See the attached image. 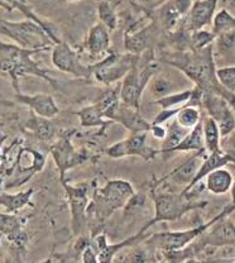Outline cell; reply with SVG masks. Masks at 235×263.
<instances>
[{
    "instance_id": "obj_49",
    "label": "cell",
    "mask_w": 235,
    "mask_h": 263,
    "mask_svg": "<svg viewBox=\"0 0 235 263\" xmlns=\"http://www.w3.org/2000/svg\"><path fill=\"white\" fill-rule=\"evenodd\" d=\"M230 193H231V204H233L234 206H235V180H234L233 187H231Z\"/></svg>"
},
{
    "instance_id": "obj_19",
    "label": "cell",
    "mask_w": 235,
    "mask_h": 263,
    "mask_svg": "<svg viewBox=\"0 0 235 263\" xmlns=\"http://www.w3.org/2000/svg\"><path fill=\"white\" fill-rule=\"evenodd\" d=\"M111 122L119 123L130 133H144V132L151 130L152 127V123H149L148 120L142 117V114L139 113V109L132 108L123 101L118 106L116 111L111 118Z\"/></svg>"
},
{
    "instance_id": "obj_33",
    "label": "cell",
    "mask_w": 235,
    "mask_h": 263,
    "mask_svg": "<svg viewBox=\"0 0 235 263\" xmlns=\"http://www.w3.org/2000/svg\"><path fill=\"white\" fill-rule=\"evenodd\" d=\"M188 132L190 130H187L186 128L181 127V125L176 122V119H174L167 128V136H166V138L163 139L162 148H160L161 153L167 152V151L172 149L173 147H176L177 144H179L180 142L187 136Z\"/></svg>"
},
{
    "instance_id": "obj_27",
    "label": "cell",
    "mask_w": 235,
    "mask_h": 263,
    "mask_svg": "<svg viewBox=\"0 0 235 263\" xmlns=\"http://www.w3.org/2000/svg\"><path fill=\"white\" fill-rule=\"evenodd\" d=\"M202 134H204L205 148L207 153L223 152L221 148V133L218 123L211 117L206 115L202 118Z\"/></svg>"
},
{
    "instance_id": "obj_4",
    "label": "cell",
    "mask_w": 235,
    "mask_h": 263,
    "mask_svg": "<svg viewBox=\"0 0 235 263\" xmlns=\"http://www.w3.org/2000/svg\"><path fill=\"white\" fill-rule=\"evenodd\" d=\"M235 210L233 204H228L218 215L210 219L207 221H202L200 224H196L195 227L184 230H173V232H158L154 234L149 235L143 243L148 246L152 249H158L160 252L162 251H177V249H182L192 242H195L201 234H204L210 227L214 226L217 221L220 219L229 216Z\"/></svg>"
},
{
    "instance_id": "obj_14",
    "label": "cell",
    "mask_w": 235,
    "mask_h": 263,
    "mask_svg": "<svg viewBox=\"0 0 235 263\" xmlns=\"http://www.w3.org/2000/svg\"><path fill=\"white\" fill-rule=\"evenodd\" d=\"M202 109L218 123L223 138H226L235 132L234 110L225 99L211 92H204Z\"/></svg>"
},
{
    "instance_id": "obj_37",
    "label": "cell",
    "mask_w": 235,
    "mask_h": 263,
    "mask_svg": "<svg viewBox=\"0 0 235 263\" xmlns=\"http://www.w3.org/2000/svg\"><path fill=\"white\" fill-rule=\"evenodd\" d=\"M217 40V35L212 33V31H206V29H200V31H195L191 33V41H190V49H196L200 51L209 46Z\"/></svg>"
},
{
    "instance_id": "obj_20",
    "label": "cell",
    "mask_w": 235,
    "mask_h": 263,
    "mask_svg": "<svg viewBox=\"0 0 235 263\" xmlns=\"http://www.w3.org/2000/svg\"><path fill=\"white\" fill-rule=\"evenodd\" d=\"M229 163H235V157L233 155L228 152H212V153H207L205 156L204 161H202L200 168H199L198 174L196 176L193 177V180L191 181V183L188 186H186L184 189V193L188 191L190 189H192L193 186H196L198 183L202 182V180L206 179V176L209 174H211L212 171L221 168V167H225L226 164Z\"/></svg>"
},
{
    "instance_id": "obj_28",
    "label": "cell",
    "mask_w": 235,
    "mask_h": 263,
    "mask_svg": "<svg viewBox=\"0 0 235 263\" xmlns=\"http://www.w3.org/2000/svg\"><path fill=\"white\" fill-rule=\"evenodd\" d=\"M75 114L79 117L81 127L84 128H105L109 123H111L104 118L103 110H101V108L96 101L94 104H91V105L84 106L80 110L75 111Z\"/></svg>"
},
{
    "instance_id": "obj_32",
    "label": "cell",
    "mask_w": 235,
    "mask_h": 263,
    "mask_svg": "<svg viewBox=\"0 0 235 263\" xmlns=\"http://www.w3.org/2000/svg\"><path fill=\"white\" fill-rule=\"evenodd\" d=\"M174 119L181 127L186 128L187 130H191L201 123V110L200 108H196V106L186 105L184 108H181V110L179 111Z\"/></svg>"
},
{
    "instance_id": "obj_30",
    "label": "cell",
    "mask_w": 235,
    "mask_h": 263,
    "mask_svg": "<svg viewBox=\"0 0 235 263\" xmlns=\"http://www.w3.org/2000/svg\"><path fill=\"white\" fill-rule=\"evenodd\" d=\"M193 89H187L184 91H176L173 94H169L167 97L155 99L152 104L158 105L161 109H177L184 108L190 103L191 97H192Z\"/></svg>"
},
{
    "instance_id": "obj_43",
    "label": "cell",
    "mask_w": 235,
    "mask_h": 263,
    "mask_svg": "<svg viewBox=\"0 0 235 263\" xmlns=\"http://www.w3.org/2000/svg\"><path fill=\"white\" fill-rule=\"evenodd\" d=\"M149 254L146 249L136 248L129 257V263H148Z\"/></svg>"
},
{
    "instance_id": "obj_16",
    "label": "cell",
    "mask_w": 235,
    "mask_h": 263,
    "mask_svg": "<svg viewBox=\"0 0 235 263\" xmlns=\"http://www.w3.org/2000/svg\"><path fill=\"white\" fill-rule=\"evenodd\" d=\"M219 0H195L185 21V28L188 32L205 29L212 23L217 14Z\"/></svg>"
},
{
    "instance_id": "obj_5",
    "label": "cell",
    "mask_w": 235,
    "mask_h": 263,
    "mask_svg": "<svg viewBox=\"0 0 235 263\" xmlns=\"http://www.w3.org/2000/svg\"><path fill=\"white\" fill-rule=\"evenodd\" d=\"M154 205V216L151 219L152 224L165 223V221H176L181 219L185 214L192 210L204 209L207 201L192 200L184 193H173V191L149 190Z\"/></svg>"
},
{
    "instance_id": "obj_42",
    "label": "cell",
    "mask_w": 235,
    "mask_h": 263,
    "mask_svg": "<svg viewBox=\"0 0 235 263\" xmlns=\"http://www.w3.org/2000/svg\"><path fill=\"white\" fill-rule=\"evenodd\" d=\"M172 4V7L179 12V14L182 16V18H186L188 14V12L192 8V4L195 0H168Z\"/></svg>"
},
{
    "instance_id": "obj_18",
    "label": "cell",
    "mask_w": 235,
    "mask_h": 263,
    "mask_svg": "<svg viewBox=\"0 0 235 263\" xmlns=\"http://www.w3.org/2000/svg\"><path fill=\"white\" fill-rule=\"evenodd\" d=\"M158 28L154 22L135 32H127L124 35V47L128 53L141 56L146 51H152L153 42L157 37Z\"/></svg>"
},
{
    "instance_id": "obj_53",
    "label": "cell",
    "mask_w": 235,
    "mask_h": 263,
    "mask_svg": "<svg viewBox=\"0 0 235 263\" xmlns=\"http://www.w3.org/2000/svg\"><path fill=\"white\" fill-rule=\"evenodd\" d=\"M41 263H53V261H52L51 258H47V259H45V261H42Z\"/></svg>"
},
{
    "instance_id": "obj_12",
    "label": "cell",
    "mask_w": 235,
    "mask_h": 263,
    "mask_svg": "<svg viewBox=\"0 0 235 263\" xmlns=\"http://www.w3.org/2000/svg\"><path fill=\"white\" fill-rule=\"evenodd\" d=\"M52 64L57 70L73 78L90 79L92 76L90 65L83 64L79 52L64 41L54 45L52 48Z\"/></svg>"
},
{
    "instance_id": "obj_29",
    "label": "cell",
    "mask_w": 235,
    "mask_h": 263,
    "mask_svg": "<svg viewBox=\"0 0 235 263\" xmlns=\"http://www.w3.org/2000/svg\"><path fill=\"white\" fill-rule=\"evenodd\" d=\"M3 2L8 3L9 5H12L14 9H18L19 12H21L22 14L26 16L27 19H31V21H33V22H35V23L40 24V26H42L43 29L47 32V34L50 35L51 40L54 42V45H57L58 42H61V40L58 38V35L56 34V31H54L52 23H50V22H47V21H45V19H42L41 16H38L33 12V10H32V8L29 7V5L21 4V3L17 2V0H3Z\"/></svg>"
},
{
    "instance_id": "obj_24",
    "label": "cell",
    "mask_w": 235,
    "mask_h": 263,
    "mask_svg": "<svg viewBox=\"0 0 235 263\" xmlns=\"http://www.w3.org/2000/svg\"><path fill=\"white\" fill-rule=\"evenodd\" d=\"M205 189L212 195H224L233 187L234 176L225 167L215 170L205 179Z\"/></svg>"
},
{
    "instance_id": "obj_7",
    "label": "cell",
    "mask_w": 235,
    "mask_h": 263,
    "mask_svg": "<svg viewBox=\"0 0 235 263\" xmlns=\"http://www.w3.org/2000/svg\"><path fill=\"white\" fill-rule=\"evenodd\" d=\"M158 72V64L148 60L141 65V59L123 79L120 86V100L132 108L141 109L142 95L149 82Z\"/></svg>"
},
{
    "instance_id": "obj_25",
    "label": "cell",
    "mask_w": 235,
    "mask_h": 263,
    "mask_svg": "<svg viewBox=\"0 0 235 263\" xmlns=\"http://www.w3.org/2000/svg\"><path fill=\"white\" fill-rule=\"evenodd\" d=\"M33 189H28L26 191H19L17 194H9L5 191H0V206L5 213L18 214L22 209L31 205Z\"/></svg>"
},
{
    "instance_id": "obj_15",
    "label": "cell",
    "mask_w": 235,
    "mask_h": 263,
    "mask_svg": "<svg viewBox=\"0 0 235 263\" xmlns=\"http://www.w3.org/2000/svg\"><path fill=\"white\" fill-rule=\"evenodd\" d=\"M207 155L206 151H200V152H193V155L190 158L182 162L180 166L174 167L172 171H169L167 175H165L163 177H161L160 180L153 181L151 189H157L162 185L165 181L171 180L172 182L177 183V185H185L188 186L191 183V181L193 180V177L198 174L199 168H200L202 161H204L205 156Z\"/></svg>"
},
{
    "instance_id": "obj_1",
    "label": "cell",
    "mask_w": 235,
    "mask_h": 263,
    "mask_svg": "<svg viewBox=\"0 0 235 263\" xmlns=\"http://www.w3.org/2000/svg\"><path fill=\"white\" fill-rule=\"evenodd\" d=\"M166 62L181 70L191 81H193L195 86L204 92H211L225 99L235 113V94L228 91L218 79V67L214 61V46L211 45L200 51H179L167 57Z\"/></svg>"
},
{
    "instance_id": "obj_26",
    "label": "cell",
    "mask_w": 235,
    "mask_h": 263,
    "mask_svg": "<svg viewBox=\"0 0 235 263\" xmlns=\"http://www.w3.org/2000/svg\"><path fill=\"white\" fill-rule=\"evenodd\" d=\"M200 151H206L204 142V134H202V120L199 125H196L193 129L187 133V136L173 147L172 149L163 152L162 155H171V153L180 152H200Z\"/></svg>"
},
{
    "instance_id": "obj_36",
    "label": "cell",
    "mask_w": 235,
    "mask_h": 263,
    "mask_svg": "<svg viewBox=\"0 0 235 263\" xmlns=\"http://www.w3.org/2000/svg\"><path fill=\"white\" fill-rule=\"evenodd\" d=\"M23 219L18 214H9L0 212V233L5 237L22 230Z\"/></svg>"
},
{
    "instance_id": "obj_2",
    "label": "cell",
    "mask_w": 235,
    "mask_h": 263,
    "mask_svg": "<svg viewBox=\"0 0 235 263\" xmlns=\"http://www.w3.org/2000/svg\"><path fill=\"white\" fill-rule=\"evenodd\" d=\"M38 52L41 51L23 48L15 43L0 41V73L7 75L12 80L15 94L22 92L21 87H19V79L28 75L42 79L51 84L53 89L61 90L56 79L51 78L48 75V71L41 67V65L32 59Z\"/></svg>"
},
{
    "instance_id": "obj_52",
    "label": "cell",
    "mask_w": 235,
    "mask_h": 263,
    "mask_svg": "<svg viewBox=\"0 0 235 263\" xmlns=\"http://www.w3.org/2000/svg\"><path fill=\"white\" fill-rule=\"evenodd\" d=\"M17 2H19L21 4H23V5H28V0H17Z\"/></svg>"
},
{
    "instance_id": "obj_51",
    "label": "cell",
    "mask_w": 235,
    "mask_h": 263,
    "mask_svg": "<svg viewBox=\"0 0 235 263\" xmlns=\"http://www.w3.org/2000/svg\"><path fill=\"white\" fill-rule=\"evenodd\" d=\"M226 3H228L229 7L233 8V9H235V0H226Z\"/></svg>"
},
{
    "instance_id": "obj_6",
    "label": "cell",
    "mask_w": 235,
    "mask_h": 263,
    "mask_svg": "<svg viewBox=\"0 0 235 263\" xmlns=\"http://www.w3.org/2000/svg\"><path fill=\"white\" fill-rule=\"evenodd\" d=\"M0 35H4L15 45L28 49L47 51L54 46V42L43 27L31 19L19 22L0 19Z\"/></svg>"
},
{
    "instance_id": "obj_56",
    "label": "cell",
    "mask_w": 235,
    "mask_h": 263,
    "mask_svg": "<svg viewBox=\"0 0 235 263\" xmlns=\"http://www.w3.org/2000/svg\"><path fill=\"white\" fill-rule=\"evenodd\" d=\"M3 237H4V235L2 234V233H0V242H2V239H3Z\"/></svg>"
},
{
    "instance_id": "obj_3",
    "label": "cell",
    "mask_w": 235,
    "mask_h": 263,
    "mask_svg": "<svg viewBox=\"0 0 235 263\" xmlns=\"http://www.w3.org/2000/svg\"><path fill=\"white\" fill-rule=\"evenodd\" d=\"M135 194L132 183L127 180H109L101 187L94 190L87 214H94L99 223H105L114 213L123 210L130 197Z\"/></svg>"
},
{
    "instance_id": "obj_38",
    "label": "cell",
    "mask_w": 235,
    "mask_h": 263,
    "mask_svg": "<svg viewBox=\"0 0 235 263\" xmlns=\"http://www.w3.org/2000/svg\"><path fill=\"white\" fill-rule=\"evenodd\" d=\"M217 75L220 84L228 91L234 92L235 94V65L225 66V67H218Z\"/></svg>"
},
{
    "instance_id": "obj_55",
    "label": "cell",
    "mask_w": 235,
    "mask_h": 263,
    "mask_svg": "<svg viewBox=\"0 0 235 263\" xmlns=\"http://www.w3.org/2000/svg\"><path fill=\"white\" fill-rule=\"evenodd\" d=\"M67 2H70V3H76V2H80V0H67Z\"/></svg>"
},
{
    "instance_id": "obj_40",
    "label": "cell",
    "mask_w": 235,
    "mask_h": 263,
    "mask_svg": "<svg viewBox=\"0 0 235 263\" xmlns=\"http://www.w3.org/2000/svg\"><path fill=\"white\" fill-rule=\"evenodd\" d=\"M217 48L220 53L229 54L235 49V31L225 32L217 35Z\"/></svg>"
},
{
    "instance_id": "obj_47",
    "label": "cell",
    "mask_w": 235,
    "mask_h": 263,
    "mask_svg": "<svg viewBox=\"0 0 235 263\" xmlns=\"http://www.w3.org/2000/svg\"><path fill=\"white\" fill-rule=\"evenodd\" d=\"M201 263H235V256L231 257H210L201 259Z\"/></svg>"
},
{
    "instance_id": "obj_54",
    "label": "cell",
    "mask_w": 235,
    "mask_h": 263,
    "mask_svg": "<svg viewBox=\"0 0 235 263\" xmlns=\"http://www.w3.org/2000/svg\"><path fill=\"white\" fill-rule=\"evenodd\" d=\"M158 263H169V262H168V261H166V259H163V258H162V259H161V261L158 262Z\"/></svg>"
},
{
    "instance_id": "obj_9",
    "label": "cell",
    "mask_w": 235,
    "mask_h": 263,
    "mask_svg": "<svg viewBox=\"0 0 235 263\" xmlns=\"http://www.w3.org/2000/svg\"><path fill=\"white\" fill-rule=\"evenodd\" d=\"M75 130H64L58 134L56 141L52 143L50 152L57 168H58L61 181L65 180L68 170L80 166L89 158L86 151H77L71 143V137Z\"/></svg>"
},
{
    "instance_id": "obj_41",
    "label": "cell",
    "mask_w": 235,
    "mask_h": 263,
    "mask_svg": "<svg viewBox=\"0 0 235 263\" xmlns=\"http://www.w3.org/2000/svg\"><path fill=\"white\" fill-rule=\"evenodd\" d=\"M181 110V108L177 109H161V111L155 115V118L153 119L152 124H161L163 125L166 122L171 120L172 118H176V115L179 114V111Z\"/></svg>"
},
{
    "instance_id": "obj_34",
    "label": "cell",
    "mask_w": 235,
    "mask_h": 263,
    "mask_svg": "<svg viewBox=\"0 0 235 263\" xmlns=\"http://www.w3.org/2000/svg\"><path fill=\"white\" fill-rule=\"evenodd\" d=\"M149 90H151V94L155 99L165 98L169 94L176 92V87H174L173 81H171L166 76L158 75V73L149 82Z\"/></svg>"
},
{
    "instance_id": "obj_35",
    "label": "cell",
    "mask_w": 235,
    "mask_h": 263,
    "mask_svg": "<svg viewBox=\"0 0 235 263\" xmlns=\"http://www.w3.org/2000/svg\"><path fill=\"white\" fill-rule=\"evenodd\" d=\"M235 31V16L228 9H221L215 14L212 21V33L215 35L225 32Z\"/></svg>"
},
{
    "instance_id": "obj_45",
    "label": "cell",
    "mask_w": 235,
    "mask_h": 263,
    "mask_svg": "<svg viewBox=\"0 0 235 263\" xmlns=\"http://www.w3.org/2000/svg\"><path fill=\"white\" fill-rule=\"evenodd\" d=\"M90 246H92V238L90 239L87 235H81L80 234V235H79L77 240H76V243H75V252L81 256L85 249H86L87 247H90Z\"/></svg>"
},
{
    "instance_id": "obj_13",
    "label": "cell",
    "mask_w": 235,
    "mask_h": 263,
    "mask_svg": "<svg viewBox=\"0 0 235 263\" xmlns=\"http://www.w3.org/2000/svg\"><path fill=\"white\" fill-rule=\"evenodd\" d=\"M198 256L206 248H221V247H235V226L229 216L220 219L192 242Z\"/></svg>"
},
{
    "instance_id": "obj_17",
    "label": "cell",
    "mask_w": 235,
    "mask_h": 263,
    "mask_svg": "<svg viewBox=\"0 0 235 263\" xmlns=\"http://www.w3.org/2000/svg\"><path fill=\"white\" fill-rule=\"evenodd\" d=\"M15 100L23 105L28 106L29 110L33 111L34 114L42 118H47V119H53L61 111L54 98L50 94L28 95L18 92V94H15Z\"/></svg>"
},
{
    "instance_id": "obj_48",
    "label": "cell",
    "mask_w": 235,
    "mask_h": 263,
    "mask_svg": "<svg viewBox=\"0 0 235 263\" xmlns=\"http://www.w3.org/2000/svg\"><path fill=\"white\" fill-rule=\"evenodd\" d=\"M0 8L5 9V10H7V12H12V10L14 9V8H13L12 5H9V4H8V3L3 2V0H0Z\"/></svg>"
},
{
    "instance_id": "obj_39",
    "label": "cell",
    "mask_w": 235,
    "mask_h": 263,
    "mask_svg": "<svg viewBox=\"0 0 235 263\" xmlns=\"http://www.w3.org/2000/svg\"><path fill=\"white\" fill-rule=\"evenodd\" d=\"M147 205V196L146 194L139 191L130 197L129 201L127 202V205L123 209V213H124V216L128 215H134V214H138L141 210H143V208Z\"/></svg>"
},
{
    "instance_id": "obj_44",
    "label": "cell",
    "mask_w": 235,
    "mask_h": 263,
    "mask_svg": "<svg viewBox=\"0 0 235 263\" xmlns=\"http://www.w3.org/2000/svg\"><path fill=\"white\" fill-rule=\"evenodd\" d=\"M81 261H83V263H100L99 254L95 251L94 247L90 246L85 249L83 254H81Z\"/></svg>"
},
{
    "instance_id": "obj_31",
    "label": "cell",
    "mask_w": 235,
    "mask_h": 263,
    "mask_svg": "<svg viewBox=\"0 0 235 263\" xmlns=\"http://www.w3.org/2000/svg\"><path fill=\"white\" fill-rule=\"evenodd\" d=\"M97 16L101 24L109 29V32H114L119 27V16L111 3L108 0H103L97 4Z\"/></svg>"
},
{
    "instance_id": "obj_46",
    "label": "cell",
    "mask_w": 235,
    "mask_h": 263,
    "mask_svg": "<svg viewBox=\"0 0 235 263\" xmlns=\"http://www.w3.org/2000/svg\"><path fill=\"white\" fill-rule=\"evenodd\" d=\"M152 133V137L154 139H157V141H162L166 138V136H167V128L165 127V125H161V124H152L151 127V130H149Z\"/></svg>"
},
{
    "instance_id": "obj_50",
    "label": "cell",
    "mask_w": 235,
    "mask_h": 263,
    "mask_svg": "<svg viewBox=\"0 0 235 263\" xmlns=\"http://www.w3.org/2000/svg\"><path fill=\"white\" fill-rule=\"evenodd\" d=\"M184 263H201V261H199L198 258H190L187 261H185Z\"/></svg>"
},
{
    "instance_id": "obj_23",
    "label": "cell",
    "mask_w": 235,
    "mask_h": 263,
    "mask_svg": "<svg viewBox=\"0 0 235 263\" xmlns=\"http://www.w3.org/2000/svg\"><path fill=\"white\" fill-rule=\"evenodd\" d=\"M86 48L92 56L108 53L110 49V32L100 22L92 26L87 33Z\"/></svg>"
},
{
    "instance_id": "obj_8",
    "label": "cell",
    "mask_w": 235,
    "mask_h": 263,
    "mask_svg": "<svg viewBox=\"0 0 235 263\" xmlns=\"http://www.w3.org/2000/svg\"><path fill=\"white\" fill-rule=\"evenodd\" d=\"M139 59L141 56H136V54H120L113 49H109L105 59L90 65L92 78L106 86L120 80L123 81V79L128 75L130 68L139 61Z\"/></svg>"
},
{
    "instance_id": "obj_21",
    "label": "cell",
    "mask_w": 235,
    "mask_h": 263,
    "mask_svg": "<svg viewBox=\"0 0 235 263\" xmlns=\"http://www.w3.org/2000/svg\"><path fill=\"white\" fill-rule=\"evenodd\" d=\"M27 130L31 132L32 134L42 142H50L57 139L61 130H58L56 123L52 122V119L42 118L40 115L34 114L33 111L29 113L28 120L26 123Z\"/></svg>"
},
{
    "instance_id": "obj_10",
    "label": "cell",
    "mask_w": 235,
    "mask_h": 263,
    "mask_svg": "<svg viewBox=\"0 0 235 263\" xmlns=\"http://www.w3.org/2000/svg\"><path fill=\"white\" fill-rule=\"evenodd\" d=\"M66 196L70 204L71 212V229L73 235H80L84 232L87 223V208L90 204V189L89 182H81L79 185H71L66 180L61 181Z\"/></svg>"
},
{
    "instance_id": "obj_22",
    "label": "cell",
    "mask_w": 235,
    "mask_h": 263,
    "mask_svg": "<svg viewBox=\"0 0 235 263\" xmlns=\"http://www.w3.org/2000/svg\"><path fill=\"white\" fill-rule=\"evenodd\" d=\"M151 227H153V224H152V221L149 220V221H147V223L144 224V226L142 227V228L139 229L135 234H133L132 237H128L127 239L122 240V242L109 243V245L106 246L103 251H100L99 253H97L99 254L100 263H114V259H115L116 254L119 253L122 249L127 248V247L134 246V245H136V243L141 242V240H144L147 237H149L146 232L151 228Z\"/></svg>"
},
{
    "instance_id": "obj_11",
    "label": "cell",
    "mask_w": 235,
    "mask_h": 263,
    "mask_svg": "<svg viewBox=\"0 0 235 263\" xmlns=\"http://www.w3.org/2000/svg\"><path fill=\"white\" fill-rule=\"evenodd\" d=\"M147 137H148V132L130 133L129 137L111 144L104 152L108 157L113 158V160H119V158L132 156V157H139L146 162H149V161L154 160L158 155H161V149H155V148L149 146L148 142H147Z\"/></svg>"
}]
</instances>
